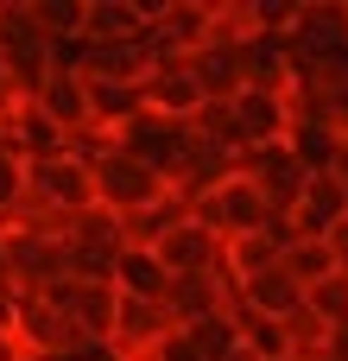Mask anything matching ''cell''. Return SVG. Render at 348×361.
I'll list each match as a JSON object with an SVG mask.
<instances>
[{"label":"cell","instance_id":"1","mask_svg":"<svg viewBox=\"0 0 348 361\" xmlns=\"http://www.w3.org/2000/svg\"><path fill=\"white\" fill-rule=\"evenodd\" d=\"M0 63H6V76H13V89H19V102H32L38 82L57 70V44L44 38V25H38L32 6H19V0H0Z\"/></svg>","mask_w":348,"mask_h":361},{"label":"cell","instance_id":"2","mask_svg":"<svg viewBox=\"0 0 348 361\" xmlns=\"http://www.w3.org/2000/svg\"><path fill=\"white\" fill-rule=\"evenodd\" d=\"M89 178H95V209H108V216H139V209H152L171 184L146 165V159H133V152H120V146H108L95 165H89Z\"/></svg>","mask_w":348,"mask_h":361},{"label":"cell","instance_id":"3","mask_svg":"<svg viewBox=\"0 0 348 361\" xmlns=\"http://www.w3.org/2000/svg\"><path fill=\"white\" fill-rule=\"evenodd\" d=\"M190 222H203L209 235H222V241H241V235H254V228H266L273 222V203L254 190V178L247 171H235L228 184H216L209 197H197L190 203Z\"/></svg>","mask_w":348,"mask_h":361},{"label":"cell","instance_id":"4","mask_svg":"<svg viewBox=\"0 0 348 361\" xmlns=\"http://www.w3.org/2000/svg\"><path fill=\"white\" fill-rule=\"evenodd\" d=\"M25 203H38V209H51V216L70 222V216L95 209V178L70 152L63 159H44V165H25Z\"/></svg>","mask_w":348,"mask_h":361},{"label":"cell","instance_id":"5","mask_svg":"<svg viewBox=\"0 0 348 361\" xmlns=\"http://www.w3.org/2000/svg\"><path fill=\"white\" fill-rule=\"evenodd\" d=\"M0 241H6V286L13 292H44V286H57V279H70V254H63V241H51V235H32V228H0Z\"/></svg>","mask_w":348,"mask_h":361},{"label":"cell","instance_id":"6","mask_svg":"<svg viewBox=\"0 0 348 361\" xmlns=\"http://www.w3.org/2000/svg\"><path fill=\"white\" fill-rule=\"evenodd\" d=\"M235 114V146L260 152V146H285L292 140V95H266V89H241L228 102Z\"/></svg>","mask_w":348,"mask_h":361},{"label":"cell","instance_id":"7","mask_svg":"<svg viewBox=\"0 0 348 361\" xmlns=\"http://www.w3.org/2000/svg\"><path fill=\"white\" fill-rule=\"evenodd\" d=\"M241 171L254 178V190H260L279 216H292V209H298V197H304V184H311V171H304V159H298L292 146H260V152H241Z\"/></svg>","mask_w":348,"mask_h":361},{"label":"cell","instance_id":"8","mask_svg":"<svg viewBox=\"0 0 348 361\" xmlns=\"http://www.w3.org/2000/svg\"><path fill=\"white\" fill-rule=\"evenodd\" d=\"M222 247H228V241L209 235L203 222H178L152 254H159V267H165L171 279H197V273H216V267H222Z\"/></svg>","mask_w":348,"mask_h":361},{"label":"cell","instance_id":"9","mask_svg":"<svg viewBox=\"0 0 348 361\" xmlns=\"http://www.w3.org/2000/svg\"><path fill=\"white\" fill-rule=\"evenodd\" d=\"M171 336V317H165V305H146V298H120V311H114V336H108V349H120L127 361H146L159 343Z\"/></svg>","mask_w":348,"mask_h":361},{"label":"cell","instance_id":"10","mask_svg":"<svg viewBox=\"0 0 348 361\" xmlns=\"http://www.w3.org/2000/svg\"><path fill=\"white\" fill-rule=\"evenodd\" d=\"M348 216V184L336 171H311V184H304V197H298V209H292V228L298 235H311V241H330V228Z\"/></svg>","mask_w":348,"mask_h":361},{"label":"cell","instance_id":"11","mask_svg":"<svg viewBox=\"0 0 348 361\" xmlns=\"http://www.w3.org/2000/svg\"><path fill=\"white\" fill-rule=\"evenodd\" d=\"M228 298H235V286H222L216 273L171 279V286H165V317H171V330H197V324H203V317H216Z\"/></svg>","mask_w":348,"mask_h":361},{"label":"cell","instance_id":"12","mask_svg":"<svg viewBox=\"0 0 348 361\" xmlns=\"http://www.w3.org/2000/svg\"><path fill=\"white\" fill-rule=\"evenodd\" d=\"M32 108H38V114H51L63 133H82V127H89V95H82V76H76V63H63V57H57V70L38 82Z\"/></svg>","mask_w":348,"mask_h":361},{"label":"cell","instance_id":"13","mask_svg":"<svg viewBox=\"0 0 348 361\" xmlns=\"http://www.w3.org/2000/svg\"><path fill=\"white\" fill-rule=\"evenodd\" d=\"M6 140H13V152H19L25 165H44V159H63V152H70V133H63L51 114H38L32 102H19V108L6 114Z\"/></svg>","mask_w":348,"mask_h":361},{"label":"cell","instance_id":"14","mask_svg":"<svg viewBox=\"0 0 348 361\" xmlns=\"http://www.w3.org/2000/svg\"><path fill=\"white\" fill-rule=\"evenodd\" d=\"M146 32L139 0H82V44H127Z\"/></svg>","mask_w":348,"mask_h":361},{"label":"cell","instance_id":"15","mask_svg":"<svg viewBox=\"0 0 348 361\" xmlns=\"http://www.w3.org/2000/svg\"><path fill=\"white\" fill-rule=\"evenodd\" d=\"M146 108L165 114V121H190V114L203 108V89H197L190 63H159V70L146 76Z\"/></svg>","mask_w":348,"mask_h":361},{"label":"cell","instance_id":"16","mask_svg":"<svg viewBox=\"0 0 348 361\" xmlns=\"http://www.w3.org/2000/svg\"><path fill=\"white\" fill-rule=\"evenodd\" d=\"M190 76H197L203 102H235V95L247 89V51H216V44H203V51L190 57Z\"/></svg>","mask_w":348,"mask_h":361},{"label":"cell","instance_id":"17","mask_svg":"<svg viewBox=\"0 0 348 361\" xmlns=\"http://www.w3.org/2000/svg\"><path fill=\"white\" fill-rule=\"evenodd\" d=\"M63 247H70V254H95V260H120V254H127V228H120V216H108V209H82V216H70Z\"/></svg>","mask_w":348,"mask_h":361},{"label":"cell","instance_id":"18","mask_svg":"<svg viewBox=\"0 0 348 361\" xmlns=\"http://www.w3.org/2000/svg\"><path fill=\"white\" fill-rule=\"evenodd\" d=\"M260 6L254 0H209V44L216 51H247L260 44Z\"/></svg>","mask_w":348,"mask_h":361},{"label":"cell","instance_id":"19","mask_svg":"<svg viewBox=\"0 0 348 361\" xmlns=\"http://www.w3.org/2000/svg\"><path fill=\"white\" fill-rule=\"evenodd\" d=\"M165 286H171V273L159 267V254H152V247H127V254L114 260V292H120V298L165 305Z\"/></svg>","mask_w":348,"mask_h":361},{"label":"cell","instance_id":"20","mask_svg":"<svg viewBox=\"0 0 348 361\" xmlns=\"http://www.w3.org/2000/svg\"><path fill=\"white\" fill-rule=\"evenodd\" d=\"M241 305H247V311H260V317H273V324H285L292 311H304V292L292 286V273H285V267H273V273H260V279H247V286H241Z\"/></svg>","mask_w":348,"mask_h":361},{"label":"cell","instance_id":"21","mask_svg":"<svg viewBox=\"0 0 348 361\" xmlns=\"http://www.w3.org/2000/svg\"><path fill=\"white\" fill-rule=\"evenodd\" d=\"M178 222H190V203H184L178 190H165V197H159L152 209H139V216H127L120 228H127V247H159V241H165V235H171Z\"/></svg>","mask_w":348,"mask_h":361},{"label":"cell","instance_id":"22","mask_svg":"<svg viewBox=\"0 0 348 361\" xmlns=\"http://www.w3.org/2000/svg\"><path fill=\"white\" fill-rule=\"evenodd\" d=\"M279 267L292 273V286H298V292H311V286H323V279L336 273V260H330V241H311V235H298V241L279 254Z\"/></svg>","mask_w":348,"mask_h":361},{"label":"cell","instance_id":"23","mask_svg":"<svg viewBox=\"0 0 348 361\" xmlns=\"http://www.w3.org/2000/svg\"><path fill=\"white\" fill-rule=\"evenodd\" d=\"M304 311H311L323 330L348 324V273H330L323 286H311V292H304Z\"/></svg>","mask_w":348,"mask_h":361},{"label":"cell","instance_id":"24","mask_svg":"<svg viewBox=\"0 0 348 361\" xmlns=\"http://www.w3.org/2000/svg\"><path fill=\"white\" fill-rule=\"evenodd\" d=\"M184 336H190V343L203 349V361H228L235 349H241V330L228 324V311H216V317H203V324H197V330H184Z\"/></svg>","mask_w":348,"mask_h":361},{"label":"cell","instance_id":"25","mask_svg":"<svg viewBox=\"0 0 348 361\" xmlns=\"http://www.w3.org/2000/svg\"><path fill=\"white\" fill-rule=\"evenodd\" d=\"M25 203V159H13V152H0V228L13 222V209Z\"/></svg>","mask_w":348,"mask_h":361},{"label":"cell","instance_id":"26","mask_svg":"<svg viewBox=\"0 0 348 361\" xmlns=\"http://www.w3.org/2000/svg\"><path fill=\"white\" fill-rule=\"evenodd\" d=\"M146 361H203V349H197L184 330H171V336H165V343H159V349H152Z\"/></svg>","mask_w":348,"mask_h":361},{"label":"cell","instance_id":"27","mask_svg":"<svg viewBox=\"0 0 348 361\" xmlns=\"http://www.w3.org/2000/svg\"><path fill=\"white\" fill-rule=\"evenodd\" d=\"M330 260H336V273H348V216L330 228Z\"/></svg>","mask_w":348,"mask_h":361},{"label":"cell","instance_id":"28","mask_svg":"<svg viewBox=\"0 0 348 361\" xmlns=\"http://www.w3.org/2000/svg\"><path fill=\"white\" fill-rule=\"evenodd\" d=\"M317 361H348V324H336V330L323 336V355Z\"/></svg>","mask_w":348,"mask_h":361},{"label":"cell","instance_id":"29","mask_svg":"<svg viewBox=\"0 0 348 361\" xmlns=\"http://www.w3.org/2000/svg\"><path fill=\"white\" fill-rule=\"evenodd\" d=\"M19 108V89H13V76H6V63H0V121Z\"/></svg>","mask_w":348,"mask_h":361},{"label":"cell","instance_id":"30","mask_svg":"<svg viewBox=\"0 0 348 361\" xmlns=\"http://www.w3.org/2000/svg\"><path fill=\"white\" fill-rule=\"evenodd\" d=\"M0 292H6V241H0Z\"/></svg>","mask_w":348,"mask_h":361},{"label":"cell","instance_id":"31","mask_svg":"<svg viewBox=\"0 0 348 361\" xmlns=\"http://www.w3.org/2000/svg\"><path fill=\"white\" fill-rule=\"evenodd\" d=\"M51 361H89V355H82V349H76V355H51Z\"/></svg>","mask_w":348,"mask_h":361}]
</instances>
